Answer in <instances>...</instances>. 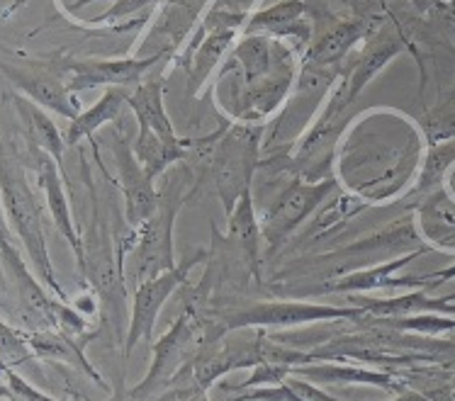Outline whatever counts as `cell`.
<instances>
[{
    "label": "cell",
    "instance_id": "cell-1",
    "mask_svg": "<svg viewBox=\"0 0 455 401\" xmlns=\"http://www.w3.org/2000/svg\"><path fill=\"white\" fill-rule=\"evenodd\" d=\"M0 205L5 209L8 224L25 246L29 261L37 271L39 280L44 282L56 297L66 302L61 285L56 282L52 258L47 251V236H44V216L37 197L28 185V173L22 169L20 159L0 141Z\"/></svg>",
    "mask_w": 455,
    "mask_h": 401
},
{
    "label": "cell",
    "instance_id": "cell-2",
    "mask_svg": "<svg viewBox=\"0 0 455 401\" xmlns=\"http://www.w3.org/2000/svg\"><path fill=\"white\" fill-rule=\"evenodd\" d=\"M259 141L260 130L251 124H234L220 137L212 170L214 185L227 212H232L242 195L251 193L253 170L259 166Z\"/></svg>",
    "mask_w": 455,
    "mask_h": 401
},
{
    "label": "cell",
    "instance_id": "cell-3",
    "mask_svg": "<svg viewBox=\"0 0 455 401\" xmlns=\"http://www.w3.org/2000/svg\"><path fill=\"white\" fill-rule=\"evenodd\" d=\"M180 205H183V197H178V200L171 197L168 202L158 200L156 215L144 224L140 243H137V248L130 256L127 278H130L132 285L140 287L141 282L151 280V278H156L161 272L176 268L171 236H173V219H176Z\"/></svg>",
    "mask_w": 455,
    "mask_h": 401
},
{
    "label": "cell",
    "instance_id": "cell-4",
    "mask_svg": "<svg viewBox=\"0 0 455 401\" xmlns=\"http://www.w3.org/2000/svg\"><path fill=\"white\" fill-rule=\"evenodd\" d=\"M197 343H200V318L196 317V311H186L183 317H178L166 336L154 343V365L147 380L132 389L130 399H144L158 387L173 382V377L188 365V355H193Z\"/></svg>",
    "mask_w": 455,
    "mask_h": 401
},
{
    "label": "cell",
    "instance_id": "cell-5",
    "mask_svg": "<svg viewBox=\"0 0 455 401\" xmlns=\"http://www.w3.org/2000/svg\"><path fill=\"white\" fill-rule=\"evenodd\" d=\"M334 190V180H319V183H302L295 180L290 183L280 197L273 202L263 224H260V233L263 241L268 243L270 251H275L280 243L288 239L290 233L295 232L307 216L312 215L319 202H324V197Z\"/></svg>",
    "mask_w": 455,
    "mask_h": 401
},
{
    "label": "cell",
    "instance_id": "cell-6",
    "mask_svg": "<svg viewBox=\"0 0 455 401\" xmlns=\"http://www.w3.org/2000/svg\"><path fill=\"white\" fill-rule=\"evenodd\" d=\"M204 253L197 251L196 256H190L186 261H180V265L171 268V271L161 272L151 280L141 282L137 287V295H134V309H132V324L130 331H127V343H124V355L130 358V353L137 348L140 341H149L154 336V324H156V317L164 302H166L173 289L178 285H183V280L188 278V272L193 271L197 265V261H203Z\"/></svg>",
    "mask_w": 455,
    "mask_h": 401
},
{
    "label": "cell",
    "instance_id": "cell-7",
    "mask_svg": "<svg viewBox=\"0 0 455 401\" xmlns=\"http://www.w3.org/2000/svg\"><path fill=\"white\" fill-rule=\"evenodd\" d=\"M365 314V309H344L324 307V304H302V302H275V304H259L246 309L242 314L229 317L222 331L242 326H298V324H312L319 318H358Z\"/></svg>",
    "mask_w": 455,
    "mask_h": 401
},
{
    "label": "cell",
    "instance_id": "cell-8",
    "mask_svg": "<svg viewBox=\"0 0 455 401\" xmlns=\"http://www.w3.org/2000/svg\"><path fill=\"white\" fill-rule=\"evenodd\" d=\"M161 54L149 59H115V61H74L66 66L68 74V90H88L98 85H110V88H127V85H140L141 75L149 71L151 66L158 64Z\"/></svg>",
    "mask_w": 455,
    "mask_h": 401
},
{
    "label": "cell",
    "instance_id": "cell-9",
    "mask_svg": "<svg viewBox=\"0 0 455 401\" xmlns=\"http://www.w3.org/2000/svg\"><path fill=\"white\" fill-rule=\"evenodd\" d=\"M115 156H117V166H120L122 193H124V202H127V222L130 226H144L158 209L154 177L147 176L140 159L134 156V151L124 146V141H117Z\"/></svg>",
    "mask_w": 455,
    "mask_h": 401
},
{
    "label": "cell",
    "instance_id": "cell-10",
    "mask_svg": "<svg viewBox=\"0 0 455 401\" xmlns=\"http://www.w3.org/2000/svg\"><path fill=\"white\" fill-rule=\"evenodd\" d=\"M3 74L8 75L12 83L18 85L22 93L28 95L32 103L42 105L47 110H54L66 120L74 122L78 117V107H76V100L71 98V90H68V83L61 81L54 71H44V68H32V71H25V68H18V66L0 64Z\"/></svg>",
    "mask_w": 455,
    "mask_h": 401
},
{
    "label": "cell",
    "instance_id": "cell-11",
    "mask_svg": "<svg viewBox=\"0 0 455 401\" xmlns=\"http://www.w3.org/2000/svg\"><path fill=\"white\" fill-rule=\"evenodd\" d=\"M402 51H404V39L397 32H385V35H378L375 39H371L361 57L348 66L344 83L339 85V90L344 93L346 100L354 103L355 98L363 93V88L371 83L372 78Z\"/></svg>",
    "mask_w": 455,
    "mask_h": 401
},
{
    "label": "cell",
    "instance_id": "cell-12",
    "mask_svg": "<svg viewBox=\"0 0 455 401\" xmlns=\"http://www.w3.org/2000/svg\"><path fill=\"white\" fill-rule=\"evenodd\" d=\"M37 176L42 187H44V195H47V207H49V212H52V222H54L56 229H59V233L64 236L66 241L71 243L76 263H78V268L84 271V265H85L84 241H81V239H78V233H76L74 219H71V209H68V200H66L64 185H61L59 163H56L49 153H44V151L37 156Z\"/></svg>",
    "mask_w": 455,
    "mask_h": 401
},
{
    "label": "cell",
    "instance_id": "cell-13",
    "mask_svg": "<svg viewBox=\"0 0 455 401\" xmlns=\"http://www.w3.org/2000/svg\"><path fill=\"white\" fill-rule=\"evenodd\" d=\"M127 105L140 120V137H154L164 144H183L176 137L173 124L164 110V85H161V81L137 85L130 93Z\"/></svg>",
    "mask_w": 455,
    "mask_h": 401
},
{
    "label": "cell",
    "instance_id": "cell-14",
    "mask_svg": "<svg viewBox=\"0 0 455 401\" xmlns=\"http://www.w3.org/2000/svg\"><path fill=\"white\" fill-rule=\"evenodd\" d=\"M372 32V22L365 18L341 20L331 28L326 29L322 37L316 39L315 44L307 51V66H334L348 54V49L354 47L355 42H361Z\"/></svg>",
    "mask_w": 455,
    "mask_h": 401
},
{
    "label": "cell",
    "instance_id": "cell-15",
    "mask_svg": "<svg viewBox=\"0 0 455 401\" xmlns=\"http://www.w3.org/2000/svg\"><path fill=\"white\" fill-rule=\"evenodd\" d=\"M88 341V338H85ZM85 341H74L68 334H56V331H35L29 336V348L44 358V360H61V363L71 365L76 370H84L95 384L105 387V382L100 380V374L95 373L93 365L85 360L84 355V343Z\"/></svg>",
    "mask_w": 455,
    "mask_h": 401
},
{
    "label": "cell",
    "instance_id": "cell-16",
    "mask_svg": "<svg viewBox=\"0 0 455 401\" xmlns=\"http://www.w3.org/2000/svg\"><path fill=\"white\" fill-rule=\"evenodd\" d=\"M419 226L421 233L427 236L438 248L453 251L455 248V202L446 193H431L427 202L419 209Z\"/></svg>",
    "mask_w": 455,
    "mask_h": 401
},
{
    "label": "cell",
    "instance_id": "cell-17",
    "mask_svg": "<svg viewBox=\"0 0 455 401\" xmlns=\"http://www.w3.org/2000/svg\"><path fill=\"white\" fill-rule=\"evenodd\" d=\"M130 100V93H127V88H110L108 93L102 95L100 100L91 107V110H85L76 117L71 124H68V131H66V146H76L78 141L88 139V137H93L95 131L100 130L105 122H112L120 110L124 107V103Z\"/></svg>",
    "mask_w": 455,
    "mask_h": 401
},
{
    "label": "cell",
    "instance_id": "cell-18",
    "mask_svg": "<svg viewBox=\"0 0 455 401\" xmlns=\"http://www.w3.org/2000/svg\"><path fill=\"white\" fill-rule=\"evenodd\" d=\"M229 233H232V241L236 243V248L246 258V263L253 271H259L263 233H260V224L256 222L251 193L242 195V200L229 212Z\"/></svg>",
    "mask_w": 455,
    "mask_h": 401
},
{
    "label": "cell",
    "instance_id": "cell-19",
    "mask_svg": "<svg viewBox=\"0 0 455 401\" xmlns=\"http://www.w3.org/2000/svg\"><path fill=\"white\" fill-rule=\"evenodd\" d=\"M421 251H414L411 256H400L395 261L385 263V265H378V268H371V271H358L351 272L348 278H344L341 282H334V285H326V292H363V289H378V287H402V285H424V280H417V278H402V280H392V275L404 268L411 258L421 256Z\"/></svg>",
    "mask_w": 455,
    "mask_h": 401
},
{
    "label": "cell",
    "instance_id": "cell-20",
    "mask_svg": "<svg viewBox=\"0 0 455 401\" xmlns=\"http://www.w3.org/2000/svg\"><path fill=\"white\" fill-rule=\"evenodd\" d=\"M305 8L307 5L302 0H283V3H275L270 8L253 12L251 18L246 20V32L249 35H259V32H278V35L295 32V35H302L307 39L309 29L298 28L299 20L305 18Z\"/></svg>",
    "mask_w": 455,
    "mask_h": 401
},
{
    "label": "cell",
    "instance_id": "cell-21",
    "mask_svg": "<svg viewBox=\"0 0 455 401\" xmlns=\"http://www.w3.org/2000/svg\"><path fill=\"white\" fill-rule=\"evenodd\" d=\"M365 314L385 318H402L411 317V314H421V311H438V314H451L455 317V304H451V297L446 299H428L424 292H414V295H404V297L382 299V302H368L365 304Z\"/></svg>",
    "mask_w": 455,
    "mask_h": 401
},
{
    "label": "cell",
    "instance_id": "cell-22",
    "mask_svg": "<svg viewBox=\"0 0 455 401\" xmlns=\"http://www.w3.org/2000/svg\"><path fill=\"white\" fill-rule=\"evenodd\" d=\"M234 32L236 29H212V32H207V37L197 47L190 49V54L186 57L183 66L188 68L190 78L196 81V85H203V81L210 75L214 64L222 59L227 47L232 44Z\"/></svg>",
    "mask_w": 455,
    "mask_h": 401
},
{
    "label": "cell",
    "instance_id": "cell-23",
    "mask_svg": "<svg viewBox=\"0 0 455 401\" xmlns=\"http://www.w3.org/2000/svg\"><path fill=\"white\" fill-rule=\"evenodd\" d=\"M18 107L22 110L25 117H29V130H32V139L37 144L39 149L49 153L56 163H61L64 156L66 141L61 139V134L54 127V122L49 120L47 114L39 110V105H32L28 100H18Z\"/></svg>",
    "mask_w": 455,
    "mask_h": 401
},
{
    "label": "cell",
    "instance_id": "cell-24",
    "mask_svg": "<svg viewBox=\"0 0 455 401\" xmlns=\"http://www.w3.org/2000/svg\"><path fill=\"white\" fill-rule=\"evenodd\" d=\"M455 163V139L443 141V144H434L427 153V161H424V169H421V176H419L417 193L421 195H431L436 193L443 177H446L448 169Z\"/></svg>",
    "mask_w": 455,
    "mask_h": 401
},
{
    "label": "cell",
    "instance_id": "cell-25",
    "mask_svg": "<svg viewBox=\"0 0 455 401\" xmlns=\"http://www.w3.org/2000/svg\"><path fill=\"white\" fill-rule=\"evenodd\" d=\"M302 374L312 377L316 382H358L375 384V387H385V389H397V384L390 374L354 370V367H309V370H302Z\"/></svg>",
    "mask_w": 455,
    "mask_h": 401
},
{
    "label": "cell",
    "instance_id": "cell-26",
    "mask_svg": "<svg viewBox=\"0 0 455 401\" xmlns=\"http://www.w3.org/2000/svg\"><path fill=\"white\" fill-rule=\"evenodd\" d=\"M424 131H427V139L431 141V146L455 139V93L448 98L446 103H441L427 114Z\"/></svg>",
    "mask_w": 455,
    "mask_h": 401
},
{
    "label": "cell",
    "instance_id": "cell-27",
    "mask_svg": "<svg viewBox=\"0 0 455 401\" xmlns=\"http://www.w3.org/2000/svg\"><path fill=\"white\" fill-rule=\"evenodd\" d=\"M392 326L402 328V331H417V334L438 336V334H446V331H455V318L434 317V314H419V317L395 318Z\"/></svg>",
    "mask_w": 455,
    "mask_h": 401
},
{
    "label": "cell",
    "instance_id": "cell-28",
    "mask_svg": "<svg viewBox=\"0 0 455 401\" xmlns=\"http://www.w3.org/2000/svg\"><path fill=\"white\" fill-rule=\"evenodd\" d=\"M29 353V341L20 338L12 328L0 324V363L5 365H20L25 363Z\"/></svg>",
    "mask_w": 455,
    "mask_h": 401
},
{
    "label": "cell",
    "instance_id": "cell-29",
    "mask_svg": "<svg viewBox=\"0 0 455 401\" xmlns=\"http://www.w3.org/2000/svg\"><path fill=\"white\" fill-rule=\"evenodd\" d=\"M5 382H8L10 399L12 401H56L52 399V397H44V394L37 392V389H32V387L15 373H5Z\"/></svg>",
    "mask_w": 455,
    "mask_h": 401
},
{
    "label": "cell",
    "instance_id": "cell-30",
    "mask_svg": "<svg viewBox=\"0 0 455 401\" xmlns=\"http://www.w3.org/2000/svg\"><path fill=\"white\" fill-rule=\"evenodd\" d=\"M453 278H455V265H451V268H446V271H438V272H434V275H428L427 280H436L434 285H438V282L453 280Z\"/></svg>",
    "mask_w": 455,
    "mask_h": 401
},
{
    "label": "cell",
    "instance_id": "cell-31",
    "mask_svg": "<svg viewBox=\"0 0 455 401\" xmlns=\"http://www.w3.org/2000/svg\"><path fill=\"white\" fill-rule=\"evenodd\" d=\"M392 401H431L427 397V394H421V392H404L400 394V397H395Z\"/></svg>",
    "mask_w": 455,
    "mask_h": 401
},
{
    "label": "cell",
    "instance_id": "cell-32",
    "mask_svg": "<svg viewBox=\"0 0 455 401\" xmlns=\"http://www.w3.org/2000/svg\"><path fill=\"white\" fill-rule=\"evenodd\" d=\"M25 3H28V0H12V3H10L8 12H5V18H8V15H12V12H18V10L22 8Z\"/></svg>",
    "mask_w": 455,
    "mask_h": 401
},
{
    "label": "cell",
    "instance_id": "cell-33",
    "mask_svg": "<svg viewBox=\"0 0 455 401\" xmlns=\"http://www.w3.org/2000/svg\"><path fill=\"white\" fill-rule=\"evenodd\" d=\"M411 3H414L417 8H428V5H434L436 0H411Z\"/></svg>",
    "mask_w": 455,
    "mask_h": 401
}]
</instances>
